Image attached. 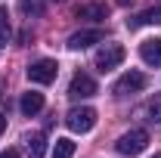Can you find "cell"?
Returning a JSON list of instances; mask_svg holds the SVG:
<instances>
[{
  "mask_svg": "<svg viewBox=\"0 0 161 158\" xmlns=\"http://www.w3.org/2000/svg\"><path fill=\"white\" fill-rule=\"evenodd\" d=\"M65 124H68L71 133H90L93 124H96V112H93L90 105H78V109H71V112L65 115Z\"/></svg>",
  "mask_w": 161,
  "mask_h": 158,
  "instance_id": "obj_1",
  "label": "cell"
},
{
  "mask_svg": "<svg viewBox=\"0 0 161 158\" xmlns=\"http://www.w3.org/2000/svg\"><path fill=\"white\" fill-rule=\"evenodd\" d=\"M146 146H149V133H146L142 127L127 130V133H124V137H118V143H115V149H118L121 155H140Z\"/></svg>",
  "mask_w": 161,
  "mask_h": 158,
  "instance_id": "obj_2",
  "label": "cell"
},
{
  "mask_svg": "<svg viewBox=\"0 0 161 158\" xmlns=\"http://www.w3.org/2000/svg\"><path fill=\"white\" fill-rule=\"evenodd\" d=\"M121 62H124V47L121 43H105L99 53H96V59H93V65L99 68L102 75L105 71H112V68H118Z\"/></svg>",
  "mask_w": 161,
  "mask_h": 158,
  "instance_id": "obj_3",
  "label": "cell"
},
{
  "mask_svg": "<svg viewBox=\"0 0 161 158\" xmlns=\"http://www.w3.org/2000/svg\"><path fill=\"white\" fill-rule=\"evenodd\" d=\"M59 75V65L53 59H37L28 65V81H34V84H53Z\"/></svg>",
  "mask_w": 161,
  "mask_h": 158,
  "instance_id": "obj_4",
  "label": "cell"
},
{
  "mask_svg": "<svg viewBox=\"0 0 161 158\" xmlns=\"http://www.w3.org/2000/svg\"><path fill=\"white\" fill-rule=\"evenodd\" d=\"M146 87V75L142 71H127L121 75L118 84H115V96H130V93H140Z\"/></svg>",
  "mask_w": 161,
  "mask_h": 158,
  "instance_id": "obj_5",
  "label": "cell"
},
{
  "mask_svg": "<svg viewBox=\"0 0 161 158\" xmlns=\"http://www.w3.org/2000/svg\"><path fill=\"white\" fill-rule=\"evenodd\" d=\"M96 93V81L90 78V75H84V71H78L75 78H71V84H68V96L71 99H87Z\"/></svg>",
  "mask_w": 161,
  "mask_h": 158,
  "instance_id": "obj_6",
  "label": "cell"
},
{
  "mask_svg": "<svg viewBox=\"0 0 161 158\" xmlns=\"http://www.w3.org/2000/svg\"><path fill=\"white\" fill-rule=\"evenodd\" d=\"M90 43H102V31H99V28L75 31V34L68 37V47H71V50H84V47H90Z\"/></svg>",
  "mask_w": 161,
  "mask_h": 158,
  "instance_id": "obj_7",
  "label": "cell"
},
{
  "mask_svg": "<svg viewBox=\"0 0 161 158\" xmlns=\"http://www.w3.org/2000/svg\"><path fill=\"white\" fill-rule=\"evenodd\" d=\"M75 16L78 19H90V22H102V19H108V6L105 3H84V6L75 9Z\"/></svg>",
  "mask_w": 161,
  "mask_h": 158,
  "instance_id": "obj_8",
  "label": "cell"
},
{
  "mask_svg": "<svg viewBox=\"0 0 161 158\" xmlns=\"http://www.w3.org/2000/svg\"><path fill=\"white\" fill-rule=\"evenodd\" d=\"M19 109H22V115H37L40 109H43V93H37V90H28V93H22L19 99Z\"/></svg>",
  "mask_w": 161,
  "mask_h": 158,
  "instance_id": "obj_9",
  "label": "cell"
},
{
  "mask_svg": "<svg viewBox=\"0 0 161 158\" xmlns=\"http://www.w3.org/2000/svg\"><path fill=\"white\" fill-rule=\"evenodd\" d=\"M140 56H142V62H146V65H155V68H158V65H161V37H155V40H142Z\"/></svg>",
  "mask_w": 161,
  "mask_h": 158,
  "instance_id": "obj_10",
  "label": "cell"
},
{
  "mask_svg": "<svg viewBox=\"0 0 161 158\" xmlns=\"http://www.w3.org/2000/svg\"><path fill=\"white\" fill-rule=\"evenodd\" d=\"M140 25H161V6H149L140 16L127 19V28H140Z\"/></svg>",
  "mask_w": 161,
  "mask_h": 158,
  "instance_id": "obj_11",
  "label": "cell"
},
{
  "mask_svg": "<svg viewBox=\"0 0 161 158\" xmlns=\"http://www.w3.org/2000/svg\"><path fill=\"white\" fill-rule=\"evenodd\" d=\"M25 149H28V158H43V149H47L43 133H28L25 137Z\"/></svg>",
  "mask_w": 161,
  "mask_h": 158,
  "instance_id": "obj_12",
  "label": "cell"
},
{
  "mask_svg": "<svg viewBox=\"0 0 161 158\" xmlns=\"http://www.w3.org/2000/svg\"><path fill=\"white\" fill-rule=\"evenodd\" d=\"M19 13L34 19V16H43L47 13V0H19Z\"/></svg>",
  "mask_w": 161,
  "mask_h": 158,
  "instance_id": "obj_13",
  "label": "cell"
},
{
  "mask_svg": "<svg viewBox=\"0 0 161 158\" xmlns=\"http://www.w3.org/2000/svg\"><path fill=\"white\" fill-rule=\"evenodd\" d=\"M75 155V143H71V139H56V143H53V158H71Z\"/></svg>",
  "mask_w": 161,
  "mask_h": 158,
  "instance_id": "obj_14",
  "label": "cell"
},
{
  "mask_svg": "<svg viewBox=\"0 0 161 158\" xmlns=\"http://www.w3.org/2000/svg\"><path fill=\"white\" fill-rule=\"evenodd\" d=\"M13 37V28H9V16H6V9L0 6V47H6Z\"/></svg>",
  "mask_w": 161,
  "mask_h": 158,
  "instance_id": "obj_15",
  "label": "cell"
},
{
  "mask_svg": "<svg viewBox=\"0 0 161 158\" xmlns=\"http://www.w3.org/2000/svg\"><path fill=\"white\" fill-rule=\"evenodd\" d=\"M146 112H149V118H152V121H161V93H158V96H152V99H149Z\"/></svg>",
  "mask_w": 161,
  "mask_h": 158,
  "instance_id": "obj_16",
  "label": "cell"
},
{
  "mask_svg": "<svg viewBox=\"0 0 161 158\" xmlns=\"http://www.w3.org/2000/svg\"><path fill=\"white\" fill-rule=\"evenodd\" d=\"M0 158H19V152L16 149H6V152H0Z\"/></svg>",
  "mask_w": 161,
  "mask_h": 158,
  "instance_id": "obj_17",
  "label": "cell"
},
{
  "mask_svg": "<svg viewBox=\"0 0 161 158\" xmlns=\"http://www.w3.org/2000/svg\"><path fill=\"white\" fill-rule=\"evenodd\" d=\"M3 130H6V112L0 109V133H3Z\"/></svg>",
  "mask_w": 161,
  "mask_h": 158,
  "instance_id": "obj_18",
  "label": "cell"
},
{
  "mask_svg": "<svg viewBox=\"0 0 161 158\" xmlns=\"http://www.w3.org/2000/svg\"><path fill=\"white\" fill-rule=\"evenodd\" d=\"M115 3H118V6H130L133 0H115Z\"/></svg>",
  "mask_w": 161,
  "mask_h": 158,
  "instance_id": "obj_19",
  "label": "cell"
},
{
  "mask_svg": "<svg viewBox=\"0 0 161 158\" xmlns=\"http://www.w3.org/2000/svg\"><path fill=\"white\" fill-rule=\"evenodd\" d=\"M152 158H161V152H155V155H152Z\"/></svg>",
  "mask_w": 161,
  "mask_h": 158,
  "instance_id": "obj_20",
  "label": "cell"
}]
</instances>
